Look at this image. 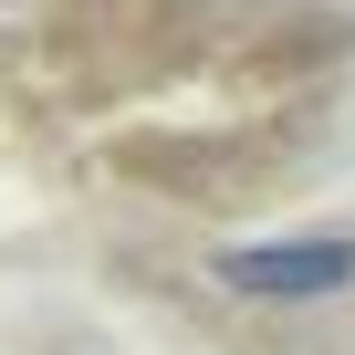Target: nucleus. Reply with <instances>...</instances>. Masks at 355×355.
I'll list each match as a JSON object with an SVG mask.
<instances>
[{
    "label": "nucleus",
    "instance_id": "1",
    "mask_svg": "<svg viewBox=\"0 0 355 355\" xmlns=\"http://www.w3.org/2000/svg\"><path fill=\"white\" fill-rule=\"evenodd\" d=\"M241 293H334L355 282V241H293V251H241L230 261Z\"/></svg>",
    "mask_w": 355,
    "mask_h": 355
}]
</instances>
